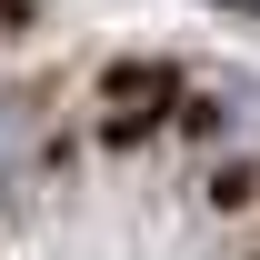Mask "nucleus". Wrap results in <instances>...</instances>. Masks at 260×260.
I'll return each mask as SVG.
<instances>
[{"label":"nucleus","instance_id":"obj_1","mask_svg":"<svg viewBox=\"0 0 260 260\" xmlns=\"http://www.w3.org/2000/svg\"><path fill=\"white\" fill-rule=\"evenodd\" d=\"M20 140H30V110H10V100H0V160H20Z\"/></svg>","mask_w":260,"mask_h":260},{"label":"nucleus","instance_id":"obj_2","mask_svg":"<svg viewBox=\"0 0 260 260\" xmlns=\"http://www.w3.org/2000/svg\"><path fill=\"white\" fill-rule=\"evenodd\" d=\"M210 10H250V20H260V0H210Z\"/></svg>","mask_w":260,"mask_h":260}]
</instances>
